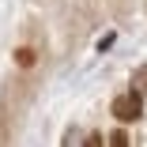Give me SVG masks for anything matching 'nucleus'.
<instances>
[{"label": "nucleus", "mask_w": 147, "mask_h": 147, "mask_svg": "<svg viewBox=\"0 0 147 147\" xmlns=\"http://www.w3.org/2000/svg\"><path fill=\"white\" fill-rule=\"evenodd\" d=\"M106 147H128V136H125V128H117V132H109Z\"/></svg>", "instance_id": "7ed1b4c3"}, {"label": "nucleus", "mask_w": 147, "mask_h": 147, "mask_svg": "<svg viewBox=\"0 0 147 147\" xmlns=\"http://www.w3.org/2000/svg\"><path fill=\"white\" fill-rule=\"evenodd\" d=\"M15 64H19V68H34V64H38V53H34L30 45H19V49H15Z\"/></svg>", "instance_id": "f03ea898"}, {"label": "nucleus", "mask_w": 147, "mask_h": 147, "mask_svg": "<svg viewBox=\"0 0 147 147\" xmlns=\"http://www.w3.org/2000/svg\"><path fill=\"white\" fill-rule=\"evenodd\" d=\"M109 109H113L117 121H140V117H143V94L140 91H125V94L113 98Z\"/></svg>", "instance_id": "f257e3e1"}, {"label": "nucleus", "mask_w": 147, "mask_h": 147, "mask_svg": "<svg viewBox=\"0 0 147 147\" xmlns=\"http://www.w3.org/2000/svg\"><path fill=\"white\" fill-rule=\"evenodd\" d=\"M83 147H106V140L98 132H91V136H83Z\"/></svg>", "instance_id": "20e7f679"}]
</instances>
